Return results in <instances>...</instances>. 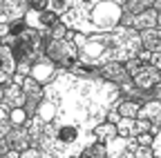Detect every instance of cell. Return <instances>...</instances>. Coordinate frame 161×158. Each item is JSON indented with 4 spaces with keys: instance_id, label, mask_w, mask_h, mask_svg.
Returning a JSON list of instances; mask_svg holds the SVG:
<instances>
[{
    "instance_id": "7c38bea8",
    "label": "cell",
    "mask_w": 161,
    "mask_h": 158,
    "mask_svg": "<svg viewBox=\"0 0 161 158\" xmlns=\"http://www.w3.org/2000/svg\"><path fill=\"white\" fill-rule=\"evenodd\" d=\"M25 100H27V98H25V94H23V87H18V85H7L0 107H5L7 111H11V109H23V107H25Z\"/></svg>"
},
{
    "instance_id": "4316f807",
    "label": "cell",
    "mask_w": 161,
    "mask_h": 158,
    "mask_svg": "<svg viewBox=\"0 0 161 158\" xmlns=\"http://www.w3.org/2000/svg\"><path fill=\"white\" fill-rule=\"evenodd\" d=\"M119 120H121V116H119V111H116V109L112 107V109H110V111L105 114V123H110V125H116Z\"/></svg>"
},
{
    "instance_id": "7a4b0ae2",
    "label": "cell",
    "mask_w": 161,
    "mask_h": 158,
    "mask_svg": "<svg viewBox=\"0 0 161 158\" xmlns=\"http://www.w3.org/2000/svg\"><path fill=\"white\" fill-rule=\"evenodd\" d=\"M72 45L76 47L78 63L90 67H103L110 63H128L141 51L139 33L128 27H116L103 33H74Z\"/></svg>"
},
{
    "instance_id": "9a60e30c",
    "label": "cell",
    "mask_w": 161,
    "mask_h": 158,
    "mask_svg": "<svg viewBox=\"0 0 161 158\" xmlns=\"http://www.w3.org/2000/svg\"><path fill=\"white\" fill-rule=\"evenodd\" d=\"M139 43L141 49L148 54H159L161 51V31L159 29H146L139 33Z\"/></svg>"
},
{
    "instance_id": "7402d4cb",
    "label": "cell",
    "mask_w": 161,
    "mask_h": 158,
    "mask_svg": "<svg viewBox=\"0 0 161 158\" xmlns=\"http://www.w3.org/2000/svg\"><path fill=\"white\" fill-rule=\"evenodd\" d=\"M27 114H25V109H11L9 111V125L11 127H25L27 125Z\"/></svg>"
},
{
    "instance_id": "d4e9b609",
    "label": "cell",
    "mask_w": 161,
    "mask_h": 158,
    "mask_svg": "<svg viewBox=\"0 0 161 158\" xmlns=\"http://www.w3.org/2000/svg\"><path fill=\"white\" fill-rule=\"evenodd\" d=\"M20 158H45V154L40 149H36V147H29L25 151H20Z\"/></svg>"
},
{
    "instance_id": "83f0119b",
    "label": "cell",
    "mask_w": 161,
    "mask_h": 158,
    "mask_svg": "<svg viewBox=\"0 0 161 158\" xmlns=\"http://www.w3.org/2000/svg\"><path fill=\"white\" fill-rule=\"evenodd\" d=\"M134 158H154V156H152L150 147H136V151H134Z\"/></svg>"
},
{
    "instance_id": "4dcf8cb0",
    "label": "cell",
    "mask_w": 161,
    "mask_h": 158,
    "mask_svg": "<svg viewBox=\"0 0 161 158\" xmlns=\"http://www.w3.org/2000/svg\"><path fill=\"white\" fill-rule=\"evenodd\" d=\"M9 36V25H0V40H5Z\"/></svg>"
},
{
    "instance_id": "603a6c76",
    "label": "cell",
    "mask_w": 161,
    "mask_h": 158,
    "mask_svg": "<svg viewBox=\"0 0 161 158\" xmlns=\"http://www.w3.org/2000/svg\"><path fill=\"white\" fill-rule=\"evenodd\" d=\"M78 158H105V147L101 145V143H94V145H90L83 154H80Z\"/></svg>"
},
{
    "instance_id": "6da1fadb",
    "label": "cell",
    "mask_w": 161,
    "mask_h": 158,
    "mask_svg": "<svg viewBox=\"0 0 161 158\" xmlns=\"http://www.w3.org/2000/svg\"><path fill=\"white\" fill-rule=\"evenodd\" d=\"M52 107V123L43 125L38 147L49 158H78L96 143L94 129L105 123V114L121 100L119 87L101 78H78L58 69L43 87Z\"/></svg>"
},
{
    "instance_id": "8992f818",
    "label": "cell",
    "mask_w": 161,
    "mask_h": 158,
    "mask_svg": "<svg viewBox=\"0 0 161 158\" xmlns=\"http://www.w3.org/2000/svg\"><path fill=\"white\" fill-rule=\"evenodd\" d=\"M121 27H128V29H134L136 33L146 31V29H159V13L154 9H146L136 16H128L123 13L121 16Z\"/></svg>"
},
{
    "instance_id": "ffe728a7",
    "label": "cell",
    "mask_w": 161,
    "mask_h": 158,
    "mask_svg": "<svg viewBox=\"0 0 161 158\" xmlns=\"http://www.w3.org/2000/svg\"><path fill=\"white\" fill-rule=\"evenodd\" d=\"M23 94H25V98H36V100H43V87H40L36 80H31V78L27 76L25 80H23Z\"/></svg>"
},
{
    "instance_id": "44dd1931",
    "label": "cell",
    "mask_w": 161,
    "mask_h": 158,
    "mask_svg": "<svg viewBox=\"0 0 161 158\" xmlns=\"http://www.w3.org/2000/svg\"><path fill=\"white\" fill-rule=\"evenodd\" d=\"M116 136L134 138V118H121V120L116 123Z\"/></svg>"
},
{
    "instance_id": "d6a6232c",
    "label": "cell",
    "mask_w": 161,
    "mask_h": 158,
    "mask_svg": "<svg viewBox=\"0 0 161 158\" xmlns=\"http://www.w3.org/2000/svg\"><path fill=\"white\" fill-rule=\"evenodd\" d=\"M3 158H20V154H18V151H11V149H9V151H7V154H5Z\"/></svg>"
},
{
    "instance_id": "277c9868",
    "label": "cell",
    "mask_w": 161,
    "mask_h": 158,
    "mask_svg": "<svg viewBox=\"0 0 161 158\" xmlns=\"http://www.w3.org/2000/svg\"><path fill=\"white\" fill-rule=\"evenodd\" d=\"M43 54L47 60H52L58 69H69L76 60V47L69 43V40H54V38H43Z\"/></svg>"
},
{
    "instance_id": "9c48e42d",
    "label": "cell",
    "mask_w": 161,
    "mask_h": 158,
    "mask_svg": "<svg viewBox=\"0 0 161 158\" xmlns=\"http://www.w3.org/2000/svg\"><path fill=\"white\" fill-rule=\"evenodd\" d=\"M56 71H58V67H56L52 60H47L45 54H43V56H40L38 60H34V65L29 67V78H31V80H36L40 87H45V85H49V83L54 80Z\"/></svg>"
},
{
    "instance_id": "30bf717a",
    "label": "cell",
    "mask_w": 161,
    "mask_h": 158,
    "mask_svg": "<svg viewBox=\"0 0 161 158\" xmlns=\"http://www.w3.org/2000/svg\"><path fill=\"white\" fill-rule=\"evenodd\" d=\"M130 83L141 91H150V89L159 87V69H154L152 65H141L130 76Z\"/></svg>"
},
{
    "instance_id": "4fadbf2b",
    "label": "cell",
    "mask_w": 161,
    "mask_h": 158,
    "mask_svg": "<svg viewBox=\"0 0 161 158\" xmlns=\"http://www.w3.org/2000/svg\"><path fill=\"white\" fill-rule=\"evenodd\" d=\"M7 145H9V149L11 151H25V149H29L31 145H29V134H27V127H11V131L7 134Z\"/></svg>"
},
{
    "instance_id": "f1b7e54d",
    "label": "cell",
    "mask_w": 161,
    "mask_h": 158,
    "mask_svg": "<svg viewBox=\"0 0 161 158\" xmlns=\"http://www.w3.org/2000/svg\"><path fill=\"white\" fill-rule=\"evenodd\" d=\"M11 131V125H9V120H0V140L3 138H7V134Z\"/></svg>"
},
{
    "instance_id": "3957f363",
    "label": "cell",
    "mask_w": 161,
    "mask_h": 158,
    "mask_svg": "<svg viewBox=\"0 0 161 158\" xmlns=\"http://www.w3.org/2000/svg\"><path fill=\"white\" fill-rule=\"evenodd\" d=\"M121 7L112 0H67V11L60 16V23L74 33H103L112 31L121 23Z\"/></svg>"
},
{
    "instance_id": "f546056e",
    "label": "cell",
    "mask_w": 161,
    "mask_h": 158,
    "mask_svg": "<svg viewBox=\"0 0 161 158\" xmlns=\"http://www.w3.org/2000/svg\"><path fill=\"white\" fill-rule=\"evenodd\" d=\"M23 80H25V76H20V74H14V76H11V85H18V87H20V85H23Z\"/></svg>"
},
{
    "instance_id": "d6986e66",
    "label": "cell",
    "mask_w": 161,
    "mask_h": 158,
    "mask_svg": "<svg viewBox=\"0 0 161 158\" xmlns=\"http://www.w3.org/2000/svg\"><path fill=\"white\" fill-rule=\"evenodd\" d=\"M139 107H141L139 103L128 100V98L121 96V100H119V105H116V111H119V116H121V118H136Z\"/></svg>"
},
{
    "instance_id": "836d02e7",
    "label": "cell",
    "mask_w": 161,
    "mask_h": 158,
    "mask_svg": "<svg viewBox=\"0 0 161 158\" xmlns=\"http://www.w3.org/2000/svg\"><path fill=\"white\" fill-rule=\"evenodd\" d=\"M3 96H5V87L0 85V103H3Z\"/></svg>"
},
{
    "instance_id": "484cf974",
    "label": "cell",
    "mask_w": 161,
    "mask_h": 158,
    "mask_svg": "<svg viewBox=\"0 0 161 158\" xmlns=\"http://www.w3.org/2000/svg\"><path fill=\"white\" fill-rule=\"evenodd\" d=\"M134 140H136L139 147H150L152 145V134H141V136L134 138Z\"/></svg>"
},
{
    "instance_id": "cb8c5ba5",
    "label": "cell",
    "mask_w": 161,
    "mask_h": 158,
    "mask_svg": "<svg viewBox=\"0 0 161 158\" xmlns=\"http://www.w3.org/2000/svg\"><path fill=\"white\" fill-rule=\"evenodd\" d=\"M150 129H152L150 123H146V120H136V118H134V138L141 136V134H150Z\"/></svg>"
},
{
    "instance_id": "ac0fdd59",
    "label": "cell",
    "mask_w": 161,
    "mask_h": 158,
    "mask_svg": "<svg viewBox=\"0 0 161 158\" xmlns=\"http://www.w3.org/2000/svg\"><path fill=\"white\" fill-rule=\"evenodd\" d=\"M114 136H116V125H110V123H101L94 129V138H96V143H101V145H105L108 140H112Z\"/></svg>"
},
{
    "instance_id": "5b68a950",
    "label": "cell",
    "mask_w": 161,
    "mask_h": 158,
    "mask_svg": "<svg viewBox=\"0 0 161 158\" xmlns=\"http://www.w3.org/2000/svg\"><path fill=\"white\" fill-rule=\"evenodd\" d=\"M23 23H25L27 29H34V31H38L40 36L45 38V36L60 23V18H58L56 13L47 11V9H34V7H29L27 16L23 18Z\"/></svg>"
},
{
    "instance_id": "ba28073f",
    "label": "cell",
    "mask_w": 161,
    "mask_h": 158,
    "mask_svg": "<svg viewBox=\"0 0 161 158\" xmlns=\"http://www.w3.org/2000/svg\"><path fill=\"white\" fill-rule=\"evenodd\" d=\"M103 147H105V158H134V151H136L139 145H136L134 138L114 136Z\"/></svg>"
},
{
    "instance_id": "2e32d148",
    "label": "cell",
    "mask_w": 161,
    "mask_h": 158,
    "mask_svg": "<svg viewBox=\"0 0 161 158\" xmlns=\"http://www.w3.org/2000/svg\"><path fill=\"white\" fill-rule=\"evenodd\" d=\"M119 7H121V13L136 16L146 9H152V0H121Z\"/></svg>"
},
{
    "instance_id": "52a82bcc",
    "label": "cell",
    "mask_w": 161,
    "mask_h": 158,
    "mask_svg": "<svg viewBox=\"0 0 161 158\" xmlns=\"http://www.w3.org/2000/svg\"><path fill=\"white\" fill-rule=\"evenodd\" d=\"M31 3L25 0H0V25H14L20 23L27 16Z\"/></svg>"
},
{
    "instance_id": "5bb4252c",
    "label": "cell",
    "mask_w": 161,
    "mask_h": 158,
    "mask_svg": "<svg viewBox=\"0 0 161 158\" xmlns=\"http://www.w3.org/2000/svg\"><path fill=\"white\" fill-rule=\"evenodd\" d=\"M159 118H161V103L159 100L141 103V107L136 111V120H146L150 125H159Z\"/></svg>"
},
{
    "instance_id": "8fae6325",
    "label": "cell",
    "mask_w": 161,
    "mask_h": 158,
    "mask_svg": "<svg viewBox=\"0 0 161 158\" xmlns=\"http://www.w3.org/2000/svg\"><path fill=\"white\" fill-rule=\"evenodd\" d=\"M98 78H101V80H105V83L116 85V87H119V85H123L125 80H130L125 67L121 65V63H110V65L98 67Z\"/></svg>"
},
{
    "instance_id": "1f68e13d",
    "label": "cell",
    "mask_w": 161,
    "mask_h": 158,
    "mask_svg": "<svg viewBox=\"0 0 161 158\" xmlns=\"http://www.w3.org/2000/svg\"><path fill=\"white\" fill-rule=\"evenodd\" d=\"M0 120H9V111L5 107H0Z\"/></svg>"
},
{
    "instance_id": "e0dca14e",
    "label": "cell",
    "mask_w": 161,
    "mask_h": 158,
    "mask_svg": "<svg viewBox=\"0 0 161 158\" xmlns=\"http://www.w3.org/2000/svg\"><path fill=\"white\" fill-rule=\"evenodd\" d=\"M0 74H7V76L16 74V58H14L11 49L5 45H0Z\"/></svg>"
}]
</instances>
